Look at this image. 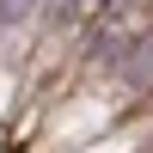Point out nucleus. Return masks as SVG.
Segmentation results:
<instances>
[{"label": "nucleus", "instance_id": "nucleus-2", "mask_svg": "<svg viewBox=\"0 0 153 153\" xmlns=\"http://www.w3.org/2000/svg\"><path fill=\"white\" fill-rule=\"evenodd\" d=\"M104 6H117V0H61V19H74V12H104Z\"/></svg>", "mask_w": 153, "mask_h": 153}, {"label": "nucleus", "instance_id": "nucleus-1", "mask_svg": "<svg viewBox=\"0 0 153 153\" xmlns=\"http://www.w3.org/2000/svg\"><path fill=\"white\" fill-rule=\"evenodd\" d=\"M31 12H37V0H0V19H6V25L31 19Z\"/></svg>", "mask_w": 153, "mask_h": 153}]
</instances>
